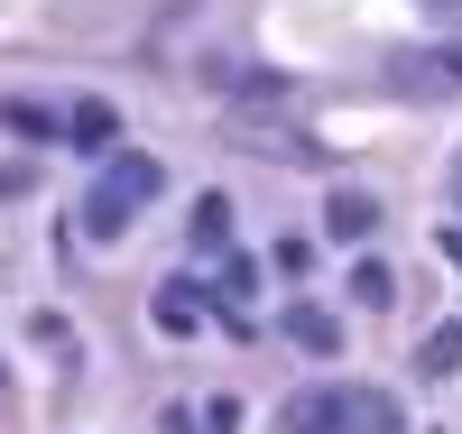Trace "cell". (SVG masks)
<instances>
[{
  "mask_svg": "<svg viewBox=\"0 0 462 434\" xmlns=\"http://www.w3.org/2000/svg\"><path fill=\"white\" fill-rule=\"evenodd\" d=\"M204 425H213V434H241V398H213V407H204Z\"/></svg>",
  "mask_w": 462,
  "mask_h": 434,
  "instance_id": "cell-11",
  "label": "cell"
},
{
  "mask_svg": "<svg viewBox=\"0 0 462 434\" xmlns=\"http://www.w3.org/2000/svg\"><path fill=\"white\" fill-rule=\"evenodd\" d=\"M324 231H333V241H370V231H379V204H370V194L361 185H333V204H324Z\"/></svg>",
  "mask_w": 462,
  "mask_h": 434,
  "instance_id": "cell-4",
  "label": "cell"
},
{
  "mask_svg": "<svg viewBox=\"0 0 462 434\" xmlns=\"http://www.w3.org/2000/svg\"><path fill=\"white\" fill-rule=\"evenodd\" d=\"M74 148H111V139H121V111H111V102H74Z\"/></svg>",
  "mask_w": 462,
  "mask_h": 434,
  "instance_id": "cell-5",
  "label": "cell"
},
{
  "mask_svg": "<svg viewBox=\"0 0 462 434\" xmlns=\"http://www.w3.org/2000/svg\"><path fill=\"white\" fill-rule=\"evenodd\" d=\"M158 185H167V167L148 148H111L102 176L84 185V231L93 241H121V231L139 222V204H158Z\"/></svg>",
  "mask_w": 462,
  "mask_h": 434,
  "instance_id": "cell-2",
  "label": "cell"
},
{
  "mask_svg": "<svg viewBox=\"0 0 462 434\" xmlns=\"http://www.w3.org/2000/svg\"><path fill=\"white\" fill-rule=\"evenodd\" d=\"M453 204H462V157H453Z\"/></svg>",
  "mask_w": 462,
  "mask_h": 434,
  "instance_id": "cell-14",
  "label": "cell"
},
{
  "mask_svg": "<svg viewBox=\"0 0 462 434\" xmlns=\"http://www.w3.org/2000/svg\"><path fill=\"white\" fill-rule=\"evenodd\" d=\"M195 296H204V287H167V296H158V324H167V333H195V324H204Z\"/></svg>",
  "mask_w": 462,
  "mask_h": 434,
  "instance_id": "cell-8",
  "label": "cell"
},
{
  "mask_svg": "<svg viewBox=\"0 0 462 434\" xmlns=\"http://www.w3.org/2000/svg\"><path fill=\"white\" fill-rule=\"evenodd\" d=\"M222 241H231V204L204 194V204H195V250H222Z\"/></svg>",
  "mask_w": 462,
  "mask_h": 434,
  "instance_id": "cell-9",
  "label": "cell"
},
{
  "mask_svg": "<svg viewBox=\"0 0 462 434\" xmlns=\"http://www.w3.org/2000/svg\"><path fill=\"white\" fill-rule=\"evenodd\" d=\"M278 434H407V407L389 398V388H296V398L278 407Z\"/></svg>",
  "mask_w": 462,
  "mask_h": 434,
  "instance_id": "cell-1",
  "label": "cell"
},
{
  "mask_svg": "<svg viewBox=\"0 0 462 434\" xmlns=\"http://www.w3.org/2000/svg\"><path fill=\"white\" fill-rule=\"evenodd\" d=\"M389 74L407 93H462V47H407V56H389Z\"/></svg>",
  "mask_w": 462,
  "mask_h": 434,
  "instance_id": "cell-3",
  "label": "cell"
},
{
  "mask_svg": "<svg viewBox=\"0 0 462 434\" xmlns=\"http://www.w3.org/2000/svg\"><path fill=\"white\" fill-rule=\"evenodd\" d=\"M352 296H361V305L379 314V305L398 296V278H389V268H379V259H361V268H352Z\"/></svg>",
  "mask_w": 462,
  "mask_h": 434,
  "instance_id": "cell-10",
  "label": "cell"
},
{
  "mask_svg": "<svg viewBox=\"0 0 462 434\" xmlns=\"http://www.w3.org/2000/svg\"><path fill=\"white\" fill-rule=\"evenodd\" d=\"M416 361H426V379H453V370H462V324H435Z\"/></svg>",
  "mask_w": 462,
  "mask_h": 434,
  "instance_id": "cell-7",
  "label": "cell"
},
{
  "mask_svg": "<svg viewBox=\"0 0 462 434\" xmlns=\"http://www.w3.org/2000/svg\"><path fill=\"white\" fill-rule=\"evenodd\" d=\"M287 333H296L305 351H342V324H333L324 305H287Z\"/></svg>",
  "mask_w": 462,
  "mask_h": 434,
  "instance_id": "cell-6",
  "label": "cell"
},
{
  "mask_svg": "<svg viewBox=\"0 0 462 434\" xmlns=\"http://www.w3.org/2000/svg\"><path fill=\"white\" fill-rule=\"evenodd\" d=\"M426 10H444V19H462V0H426Z\"/></svg>",
  "mask_w": 462,
  "mask_h": 434,
  "instance_id": "cell-13",
  "label": "cell"
},
{
  "mask_svg": "<svg viewBox=\"0 0 462 434\" xmlns=\"http://www.w3.org/2000/svg\"><path fill=\"white\" fill-rule=\"evenodd\" d=\"M444 259H453V268H462V231H444Z\"/></svg>",
  "mask_w": 462,
  "mask_h": 434,
  "instance_id": "cell-12",
  "label": "cell"
}]
</instances>
